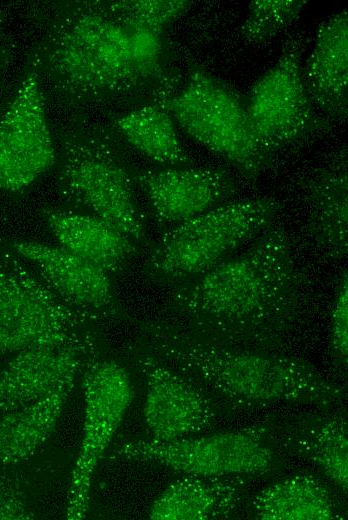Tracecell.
Returning a JSON list of instances; mask_svg holds the SVG:
<instances>
[{
	"instance_id": "obj_1",
	"label": "cell",
	"mask_w": 348,
	"mask_h": 520,
	"mask_svg": "<svg viewBox=\"0 0 348 520\" xmlns=\"http://www.w3.org/2000/svg\"><path fill=\"white\" fill-rule=\"evenodd\" d=\"M305 278L287 232L268 227L241 253L174 285L168 309L203 338L275 351L299 322Z\"/></svg>"
},
{
	"instance_id": "obj_2",
	"label": "cell",
	"mask_w": 348,
	"mask_h": 520,
	"mask_svg": "<svg viewBox=\"0 0 348 520\" xmlns=\"http://www.w3.org/2000/svg\"><path fill=\"white\" fill-rule=\"evenodd\" d=\"M29 17L37 36L28 67L58 98L74 105L154 103L115 1L37 2Z\"/></svg>"
},
{
	"instance_id": "obj_3",
	"label": "cell",
	"mask_w": 348,
	"mask_h": 520,
	"mask_svg": "<svg viewBox=\"0 0 348 520\" xmlns=\"http://www.w3.org/2000/svg\"><path fill=\"white\" fill-rule=\"evenodd\" d=\"M141 345L190 378L221 406L260 409L308 404L330 410L343 386L312 364L287 355L218 343L176 323L144 324Z\"/></svg>"
},
{
	"instance_id": "obj_4",
	"label": "cell",
	"mask_w": 348,
	"mask_h": 520,
	"mask_svg": "<svg viewBox=\"0 0 348 520\" xmlns=\"http://www.w3.org/2000/svg\"><path fill=\"white\" fill-rule=\"evenodd\" d=\"M119 140L113 127L88 118L62 125L55 138L56 186L66 207L105 221L141 246L146 220Z\"/></svg>"
},
{
	"instance_id": "obj_5",
	"label": "cell",
	"mask_w": 348,
	"mask_h": 520,
	"mask_svg": "<svg viewBox=\"0 0 348 520\" xmlns=\"http://www.w3.org/2000/svg\"><path fill=\"white\" fill-rule=\"evenodd\" d=\"M279 208L280 203L271 197L243 199L173 225L151 248L143 274L172 286L193 279L270 227Z\"/></svg>"
},
{
	"instance_id": "obj_6",
	"label": "cell",
	"mask_w": 348,
	"mask_h": 520,
	"mask_svg": "<svg viewBox=\"0 0 348 520\" xmlns=\"http://www.w3.org/2000/svg\"><path fill=\"white\" fill-rule=\"evenodd\" d=\"M167 112L190 138L224 159L245 179L256 181L274 162L250 120L246 99L199 64L166 101Z\"/></svg>"
},
{
	"instance_id": "obj_7",
	"label": "cell",
	"mask_w": 348,
	"mask_h": 520,
	"mask_svg": "<svg viewBox=\"0 0 348 520\" xmlns=\"http://www.w3.org/2000/svg\"><path fill=\"white\" fill-rule=\"evenodd\" d=\"M111 458L152 462L183 475L257 478L283 466L273 423L202 433L174 441L139 439L121 443Z\"/></svg>"
},
{
	"instance_id": "obj_8",
	"label": "cell",
	"mask_w": 348,
	"mask_h": 520,
	"mask_svg": "<svg viewBox=\"0 0 348 520\" xmlns=\"http://www.w3.org/2000/svg\"><path fill=\"white\" fill-rule=\"evenodd\" d=\"M96 321L60 297L25 260L0 244V354L57 344Z\"/></svg>"
},
{
	"instance_id": "obj_9",
	"label": "cell",
	"mask_w": 348,
	"mask_h": 520,
	"mask_svg": "<svg viewBox=\"0 0 348 520\" xmlns=\"http://www.w3.org/2000/svg\"><path fill=\"white\" fill-rule=\"evenodd\" d=\"M84 373V425L67 492L68 520L86 517L95 469L134 397L128 371L115 360L93 359Z\"/></svg>"
},
{
	"instance_id": "obj_10",
	"label": "cell",
	"mask_w": 348,
	"mask_h": 520,
	"mask_svg": "<svg viewBox=\"0 0 348 520\" xmlns=\"http://www.w3.org/2000/svg\"><path fill=\"white\" fill-rule=\"evenodd\" d=\"M300 37L287 40L276 63L253 85L246 99L253 128L276 154L281 148L328 128L316 113L302 74Z\"/></svg>"
},
{
	"instance_id": "obj_11",
	"label": "cell",
	"mask_w": 348,
	"mask_h": 520,
	"mask_svg": "<svg viewBox=\"0 0 348 520\" xmlns=\"http://www.w3.org/2000/svg\"><path fill=\"white\" fill-rule=\"evenodd\" d=\"M145 384L143 420L154 441H174L209 432L222 406L190 378L141 344L133 353Z\"/></svg>"
},
{
	"instance_id": "obj_12",
	"label": "cell",
	"mask_w": 348,
	"mask_h": 520,
	"mask_svg": "<svg viewBox=\"0 0 348 520\" xmlns=\"http://www.w3.org/2000/svg\"><path fill=\"white\" fill-rule=\"evenodd\" d=\"M55 159L43 89L37 74L28 67L0 119V191L27 188L55 164Z\"/></svg>"
},
{
	"instance_id": "obj_13",
	"label": "cell",
	"mask_w": 348,
	"mask_h": 520,
	"mask_svg": "<svg viewBox=\"0 0 348 520\" xmlns=\"http://www.w3.org/2000/svg\"><path fill=\"white\" fill-rule=\"evenodd\" d=\"M132 175L155 221L165 228L227 203L238 192L233 177L221 168L132 169Z\"/></svg>"
},
{
	"instance_id": "obj_14",
	"label": "cell",
	"mask_w": 348,
	"mask_h": 520,
	"mask_svg": "<svg viewBox=\"0 0 348 520\" xmlns=\"http://www.w3.org/2000/svg\"><path fill=\"white\" fill-rule=\"evenodd\" d=\"M30 264L66 302L94 319L122 315L111 275L59 245L30 240L3 242Z\"/></svg>"
},
{
	"instance_id": "obj_15",
	"label": "cell",
	"mask_w": 348,
	"mask_h": 520,
	"mask_svg": "<svg viewBox=\"0 0 348 520\" xmlns=\"http://www.w3.org/2000/svg\"><path fill=\"white\" fill-rule=\"evenodd\" d=\"M92 331L67 342L39 345L16 353L3 369L0 409L4 412L75 385L78 375L94 359Z\"/></svg>"
},
{
	"instance_id": "obj_16",
	"label": "cell",
	"mask_w": 348,
	"mask_h": 520,
	"mask_svg": "<svg viewBox=\"0 0 348 520\" xmlns=\"http://www.w3.org/2000/svg\"><path fill=\"white\" fill-rule=\"evenodd\" d=\"M347 164V149L340 148L300 179L308 234L333 260H342L348 251Z\"/></svg>"
},
{
	"instance_id": "obj_17",
	"label": "cell",
	"mask_w": 348,
	"mask_h": 520,
	"mask_svg": "<svg viewBox=\"0 0 348 520\" xmlns=\"http://www.w3.org/2000/svg\"><path fill=\"white\" fill-rule=\"evenodd\" d=\"M273 433L282 452H289L316 466L347 494L348 425L345 410L306 414L273 422Z\"/></svg>"
},
{
	"instance_id": "obj_18",
	"label": "cell",
	"mask_w": 348,
	"mask_h": 520,
	"mask_svg": "<svg viewBox=\"0 0 348 520\" xmlns=\"http://www.w3.org/2000/svg\"><path fill=\"white\" fill-rule=\"evenodd\" d=\"M304 85L314 107L340 121L348 113V16L344 9L319 28L306 65Z\"/></svg>"
},
{
	"instance_id": "obj_19",
	"label": "cell",
	"mask_w": 348,
	"mask_h": 520,
	"mask_svg": "<svg viewBox=\"0 0 348 520\" xmlns=\"http://www.w3.org/2000/svg\"><path fill=\"white\" fill-rule=\"evenodd\" d=\"M41 214L60 247L111 276L120 273L140 248L115 227L92 215L68 207H45Z\"/></svg>"
},
{
	"instance_id": "obj_20",
	"label": "cell",
	"mask_w": 348,
	"mask_h": 520,
	"mask_svg": "<svg viewBox=\"0 0 348 520\" xmlns=\"http://www.w3.org/2000/svg\"><path fill=\"white\" fill-rule=\"evenodd\" d=\"M248 476L183 475L152 502V520H210L229 516L243 500Z\"/></svg>"
},
{
	"instance_id": "obj_21",
	"label": "cell",
	"mask_w": 348,
	"mask_h": 520,
	"mask_svg": "<svg viewBox=\"0 0 348 520\" xmlns=\"http://www.w3.org/2000/svg\"><path fill=\"white\" fill-rule=\"evenodd\" d=\"M248 511L258 520H334L346 515L326 482L304 472L260 490L251 499Z\"/></svg>"
},
{
	"instance_id": "obj_22",
	"label": "cell",
	"mask_w": 348,
	"mask_h": 520,
	"mask_svg": "<svg viewBox=\"0 0 348 520\" xmlns=\"http://www.w3.org/2000/svg\"><path fill=\"white\" fill-rule=\"evenodd\" d=\"M73 387H61L2 416L0 465H13L28 459L50 438Z\"/></svg>"
},
{
	"instance_id": "obj_23",
	"label": "cell",
	"mask_w": 348,
	"mask_h": 520,
	"mask_svg": "<svg viewBox=\"0 0 348 520\" xmlns=\"http://www.w3.org/2000/svg\"><path fill=\"white\" fill-rule=\"evenodd\" d=\"M174 124L162 103H149L115 116L112 127L120 139L162 167L193 166Z\"/></svg>"
},
{
	"instance_id": "obj_24",
	"label": "cell",
	"mask_w": 348,
	"mask_h": 520,
	"mask_svg": "<svg viewBox=\"0 0 348 520\" xmlns=\"http://www.w3.org/2000/svg\"><path fill=\"white\" fill-rule=\"evenodd\" d=\"M307 6L305 0H252L241 26L248 43H262L293 23Z\"/></svg>"
},
{
	"instance_id": "obj_25",
	"label": "cell",
	"mask_w": 348,
	"mask_h": 520,
	"mask_svg": "<svg viewBox=\"0 0 348 520\" xmlns=\"http://www.w3.org/2000/svg\"><path fill=\"white\" fill-rule=\"evenodd\" d=\"M129 20L165 30L193 5L189 0H122L116 1Z\"/></svg>"
},
{
	"instance_id": "obj_26",
	"label": "cell",
	"mask_w": 348,
	"mask_h": 520,
	"mask_svg": "<svg viewBox=\"0 0 348 520\" xmlns=\"http://www.w3.org/2000/svg\"><path fill=\"white\" fill-rule=\"evenodd\" d=\"M329 352L337 369L347 367L348 362V277L341 274L336 289L330 319Z\"/></svg>"
},
{
	"instance_id": "obj_27",
	"label": "cell",
	"mask_w": 348,
	"mask_h": 520,
	"mask_svg": "<svg viewBox=\"0 0 348 520\" xmlns=\"http://www.w3.org/2000/svg\"><path fill=\"white\" fill-rule=\"evenodd\" d=\"M33 518L34 515L21 498L17 488L0 500V520H26Z\"/></svg>"
},
{
	"instance_id": "obj_28",
	"label": "cell",
	"mask_w": 348,
	"mask_h": 520,
	"mask_svg": "<svg viewBox=\"0 0 348 520\" xmlns=\"http://www.w3.org/2000/svg\"><path fill=\"white\" fill-rule=\"evenodd\" d=\"M11 59V44L6 27V17L0 8V78L6 71Z\"/></svg>"
},
{
	"instance_id": "obj_29",
	"label": "cell",
	"mask_w": 348,
	"mask_h": 520,
	"mask_svg": "<svg viewBox=\"0 0 348 520\" xmlns=\"http://www.w3.org/2000/svg\"><path fill=\"white\" fill-rule=\"evenodd\" d=\"M14 489H16V487L13 485L10 479L6 477H0V500Z\"/></svg>"
},
{
	"instance_id": "obj_30",
	"label": "cell",
	"mask_w": 348,
	"mask_h": 520,
	"mask_svg": "<svg viewBox=\"0 0 348 520\" xmlns=\"http://www.w3.org/2000/svg\"><path fill=\"white\" fill-rule=\"evenodd\" d=\"M3 384H4L3 369H0V400H1L2 392H3Z\"/></svg>"
}]
</instances>
